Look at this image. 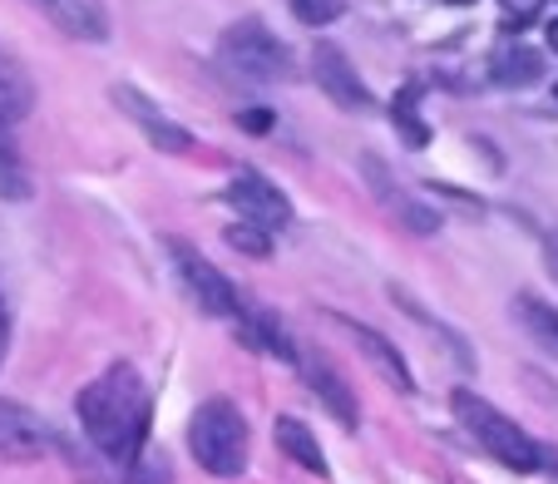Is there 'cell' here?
Masks as SVG:
<instances>
[{
	"label": "cell",
	"instance_id": "6da1fadb",
	"mask_svg": "<svg viewBox=\"0 0 558 484\" xmlns=\"http://www.w3.org/2000/svg\"><path fill=\"white\" fill-rule=\"evenodd\" d=\"M74 415L109 464H134L148 440V386L134 366H109L74 396Z\"/></svg>",
	"mask_w": 558,
	"mask_h": 484
},
{
	"label": "cell",
	"instance_id": "7a4b0ae2",
	"mask_svg": "<svg viewBox=\"0 0 558 484\" xmlns=\"http://www.w3.org/2000/svg\"><path fill=\"white\" fill-rule=\"evenodd\" d=\"M450 411H454V421H460V431L470 435V440L480 445L489 460L505 464V470L534 474L538 464H544V445L529 440V435L519 431V425L509 421L505 411H495L485 396H474V390H454V396H450Z\"/></svg>",
	"mask_w": 558,
	"mask_h": 484
},
{
	"label": "cell",
	"instance_id": "3957f363",
	"mask_svg": "<svg viewBox=\"0 0 558 484\" xmlns=\"http://www.w3.org/2000/svg\"><path fill=\"white\" fill-rule=\"evenodd\" d=\"M189 450L193 460L203 464L218 480H232V474L247 470V421L243 411L232 406L228 396L203 400L189 421Z\"/></svg>",
	"mask_w": 558,
	"mask_h": 484
},
{
	"label": "cell",
	"instance_id": "277c9868",
	"mask_svg": "<svg viewBox=\"0 0 558 484\" xmlns=\"http://www.w3.org/2000/svg\"><path fill=\"white\" fill-rule=\"evenodd\" d=\"M218 60L222 70H232L247 85H287L292 80V50L267 31L257 15L247 21H232L218 40Z\"/></svg>",
	"mask_w": 558,
	"mask_h": 484
},
{
	"label": "cell",
	"instance_id": "5b68a950",
	"mask_svg": "<svg viewBox=\"0 0 558 484\" xmlns=\"http://www.w3.org/2000/svg\"><path fill=\"white\" fill-rule=\"evenodd\" d=\"M169 253H173V263H179V277H183V287H189L193 302H198L208 316H222V322H238V327H243L247 306H243V297H238V287H232L228 277H222L218 267L208 263V257L193 253L189 242L173 238Z\"/></svg>",
	"mask_w": 558,
	"mask_h": 484
},
{
	"label": "cell",
	"instance_id": "8992f818",
	"mask_svg": "<svg viewBox=\"0 0 558 484\" xmlns=\"http://www.w3.org/2000/svg\"><path fill=\"white\" fill-rule=\"evenodd\" d=\"M222 198L238 208V218L257 222V228H267V232H282L287 222H292V198H287V193L277 189L267 173H257V169H238V173H232Z\"/></svg>",
	"mask_w": 558,
	"mask_h": 484
},
{
	"label": "cell",
	"instance_id": "52a82bcc",
	"mask_svg": "<svg viewBox=\"0 0 558 484\" xmlns=\"http://www.w3.org/2000/svg\"><path fill=\"white\" fill-rule=\"evenodd\" d=\"M109 99L119 105V114L129 119V124H138V134L148 138L154 148H163V154H183V148H193V134L183 124H173L163 109L154 105V99L144 95V89H134V85H114L109 89Z\"/></svg>",
	"mask_w": 558,
	"mask_h": 484
},
{
	"label": "cell",
	"instance_id": "ba28073f",
	"mask_svg": "<svg viewBox=\"0 0 558 484\" xmlns=\"http://www.w3.org/2000/svg\"><path fill=\"white\" fill-rule=\"evenodd\" d=\"M312 70H316V85L327 89V99L337 109H371V89L361 85L356 64H351V55L341 50V45L316 40L312 45Z\"/></svg>",
	"mask_w": 558,
	"mask_h": 484
},
{
	"label": "cell",
	"instance_id": "9c48e42d",
	"mask_svg": "<svg viewBox=\"0 0 558 484\" xmlns=\"http://www.w3.org/2000/svg\"><path fill=\"white\" fill-rule=\"evenodd\" d=\"M50 445H54L50 425H45L31 406L0 396V455H5V460H35V455H45Z\"/></svg>",
	"mask_w": 558,
	"mask_h": 484
},
{
	"label": "cell",
	"instance_id": "30bf717a",
	"mask_svg": "<svg viewBox=\"0 0 558 484\" xmlns=\"http://www.w3.org/2000/svg\"><path fill=\"white\" fill-rule=\"evenodd\" d=\"M361 173H366V183H371V193H376V203H380V208H386V213H396V218H401L411 232H435V228H440V218H435V213L425 208V203H415L411 193L401 189V183L390 179V173H386V164H380L376 154H366V158H361Z\"/></svg>",
	"mask_w": 558,
	"mask_h": 484
},
{
	"label": "cell",
	"instance_id": "8fae6325",
	"mask_svg": "<svg viewBox=\"0 0 558 484\" xmlns=\"http://www.w3.org/2000/svg\"><path fill=\"white\" fill-rule=\"evenodd\" d=\"M337 327H341V331H351V341H356V351L371 361V366L380 371V376L390 380V386H396V390H405V396H411V390H415L411 366H405V356H401V351H396V347H390V341L380 337V331H371L366 322H347V316H337Z\"/></svg>",
	"mask_w": 558,
	"mask_h": 484
},
{
	"label": "cell",
	"instance_id": "7c38bea8",
	"mask_svg": "<svg viewBox=\"0 0 558 484\" xmlns=\"http://www.w3.org/2000/svg\"><path fill=\"white\" fill-rule=\"evenodd\" d=\"M40 5L64 35H74V40H95V45L109 40V15L99 0H40Z\"/></svg>",
	"mask_w": 558,
	"mask_h": 484
},
{
	"label": "cell",
	"instance_id": "4fadbf2b",
	"mask_svg": "<svg viewBox=\"0 0 558 484\" xmlns=\"http://www.w3.org/2000/svg\"><path fill=\"white\" fill-rule=\"evenodd\" d=\"M489 70H495V85L505 89H529L544 80V55L529 50L524 40H499L489 55Z\"/></svg>",
	"mask_w": 558,
	"mask_h": 484
},
{
	"label": "cell",
	"instance_id": "5bb4252c",
	"mask_svg": "<svg viewBox=\"0 0 558 484\" xmlns=\"http://www.w3.org/2000/svg\"><path fill=\"white\" fill-rule=\"evenodd\" d=\"M302 371H306V380H312V390L322 400H327V411L337 415L341 425H356L361 421V406H356V396L347 390V380H341V371H331V361H322V356H302Z\"/></svg>",
	"mask_w": 558,
	"mask_h": 484
},
{
	"label": "cell",
	"instance_id": "9a60e30c",
	"mask_svg": "<svg viewBox=\"0 0 558 484\" xmlns=\"http://www.w3.org/2000/svg\"><path fill=\"white\" fill-rule=\"evenodd\" d=\"M35 109V85H31V74H25V64L15 60L5 45H0V114L11 119H25Z\"/></svg>",
	"mask_w": 558,
	"mask_h": 484
},
{
	"label": "cell",
	"instance_id": "2e32d148",
	"mask_svg": "<svg viewBox=\"0 0 558 484\" xmlns=\"http://www.w3.org/2000/svg\"><path fill=\"white\" fill-rule=\"evenodd\" d=\"M277 445H282V455H292L302 470H312V474H322L327 480L331 474V464H327V450L316 445V435L306 431L296 415H277Z\"/></svg>",
	"mask_w": 558,
	"mask_h": 484
},
{
	"label": "cell",
	"instance_id": "e0dca14e",
	"mask_svg": "<svg viewBox=\"0 0 558 484\" xmlns=\"http://www.w3.org/2000/svg\"><path fill=\"white\" fill-rule=\"evenodd\" d=\"M514 316H519V327L534 337V347H544L548 356H558V306H548L544 297H534V292H519Z\"/></svg>",
	"mask_w": 558,
	"mask_h": 484
},
{
	"label": "cell",
	"instance_id": "ac0fdd59",
	"mask_svg": "<svg viewBox=\"0 0 558 484\" xmlns=\"http://www.w3.org/2000/svg\"><path fill=\"white\" fill-rule=\"evenodd\" d=\"M0 198L5 203H25L31 198V169H25L21 148L11 138V119L0 114Z\"/></svg>",
	"mask_w": 558,
	"mask_h": 484
},
{
	"label": "cell",
	"instance_id": "d6986e66",
	"mask_svg": "<svg viewBox=\"0 0 558 484\" xmlns=\"http://www.w3.org/2000/svg\"><path fill=\"white\" fill-rule=\"evenodd\" d=\"M287 5H292V15L302 25H312V31H322V25L347 15V0H287Z\"/></svg>",
	"mask_w": 558,
	"mask_h": 484
},
{
	"label": "cell",
	"instance_id": "ffe728a7",
	"mask_svg": "<svg viewBox=\"0 0 558 484\" xmlns=\"http://www.w3.org/2000/svg\"><path fill=\"white\" fill-rule=\"evenodd\" d=\"M415 99H421V85H405L401 95H396V105H390V119L405 129V138H411V144H425V124L415 119Z\"/></svg>",
	"mask_w": 558,
	"mask_h": 484
},
{
	"label": "cell",
	"instance_id": "44dd1931",
	"mask_svg": "<svg viewBox=\"0 0 558 484\" xmlns=\"http://www.w3.org/2000/svg\"><path fill=\"white\" fill-rule=\"evenodd\" d=\"M228 247H238V253H247V257H267L272 253V232L243 218V228H228Z\"/></svg>",
	"mask_w": 558,
	"mask_h": 484
},
{
	"label": "cell",
	"instance_id": "7402d4cb",
	"mask_svg": "<svg viewBox=\"0 0 558 484\" xmlns=\"http://www.w3.org/2000/svg\"><path fill=\"white\" fill-rule=\"evenodd\" d=\"M499 5H505V15H514V25L534 21V15L544 11V0H499Z\"/></svg>",
	"mask_w": 558,
	"mask_h": 484
},
{
	"label": "cell",
	"instance_id": "603a6c76",
	"mask_svg": "<svg viewBox=\"0 0 558 484\" xmlns=\"http://www.w3.org/2000/svg\"><path fill=\"white\" fill-rule=\"evenodd\" d=\"M544 263H548V273H554V282H558V232H548L544 238Z\"/></svg>",
	"mask_w": 558,
	"mask_h": 484
},
{
	"label": "cell",
	"instance_id": "cb8c5ba5",
	"mask_svg": "<svg viewBox=\"0 0 558 484\" xmlns=\"http://www.w3.org/2000/svg\"><path fill=\"white\" fill-rule=\"evenodd\" d=\"M5 337H11V327H5V302H0V361H5Z\"/></svg>",
	"mask_w": 558,
	"mask_h": 484
},
{
	"label": "cell",
	"instance_id": "d4e9b609",
	"mask_svg": "<svg viewBox=\"0 0 558 484\" xmlns=\"http://www.w3.org/2000/svg\"><path fill=\"white\" fill-rule=\"evenodd\" d=\"M243 124H247V129H267L272 119H267V114H243Z\"/></svg>",
	"mask_w": 558,
	"mask_h": 484
},
{
	"label": "cell",
	"instance_id": "484cf974",
	"mask_svg": "<svg viewBox=\"0 0 558 484\" xmlns=\"http://www.w3.org/2000/svg\"><path fill=\"white\" fill-rule=\"evenodd\" d=\"M548 45H554V55H558V21H548Z\"/></svg>",
	"mask_w": 558,
	"mask_h": 484
},
{
	"label": "cell",
	"instance_id": "4316f807",
	"mask_svg": "<svg viewBox=\"0 0 558 484\" xmlns=\"http://www.w3.org/2000/svg\"><path fill=\"white\" fill-rule=\"evenodd\" d=\"M554 95H558V85H554Z\"/></svg>",
	"mask_w": 558,
	"mask_h": 484
},
{
	"label": "cell",
	"instance_id": "83f0119b",
	"mask_svg": "<svg viewBox=\"0 0 558 484\" xmlns=\"http://www.w3.org/2000/svg\"><path fill=\"white\" fill-rule=\"evenodd\" d=\"M554 464H558V460H554Z\"/></svg>",
	"mask_w": 558,
	"mask_h": 484
}]
</instances>
